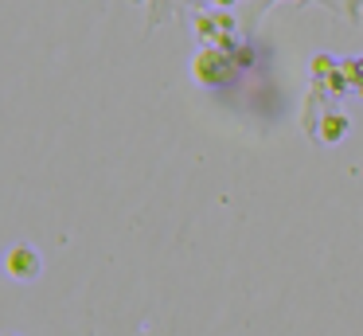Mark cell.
Returning a JSON list of instances; mask_svg holds the SVG:
<instances>
[{"label":"cell","instance_id":"obj_2","mask_svg":"<svg viewBox=\"0 0 363 336\" xmlns=\"http://www.w3.org/2000/svg\"><path fill=\"white\" fill-rule=\"evenodd\" d=\"M9 270H12V278H20V281L35 278V273H40V254H35L32 246H16L9 254Z\"/></svg>","mask_w":363,"mask_h":336},{"label":"cell","instance_id":"obj_1","mask_svg":"<svg viewBox=\"0 0 363 336\" xmlns=\"http://www.w3.org/2000/svg\"><path fill=\"white\" fill-rule=\"evenodd\" d=\"M191 75L203 86H227V82H235L238 67H235V59H230L227 43H207L203 51L191 59Z\"/></svg>","mask_w":363,"mask_h":336},{"label":"cell","instance_id":"obj_3","mask_svg":"<svg viewBox=\"0 0 363 336\" xmlns=\"http://www.w3.org/2000/svg\"><path fill=\"white\" fill-rule=\"evenodd\" d=\"M145 4H149V28H152V23H160L168 12H176L184 0H145Z\"/></svg>","mask_w":363,"mask_h":336},{"label":"cell","instance_id":"obj_4","mask_svg":"<svg viewBox=\"0 0 363 336\" xmlns=\"http://www.w3.org/2000/svg\"><path fill=\"white\" fill-rule=\"evenodd\" d=\"M301 4H305V0H301ZM316 4H328L336 16H347L352 23H359V4H355V0H316Z\"/></svg>","mask_w":363,"mask_h":336}]
</instances>
